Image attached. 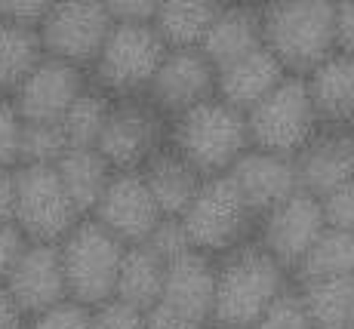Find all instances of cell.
Segmentation results:
<instances>
[{"mask_svg": "<svg viewBox=\"0 0 354 329\" xmlns=\"http://www.w3.org/2000/svg\"><path fill=\"white\" fill-rule=\"evenodd\" d=\"M259 22L262 44L287 74L305 77L336 53V0H265Z\"/></svg>", "mask_w": 354, "mask_h": 329, "instance_id": "1", "label": "cell"}, {"mask_svg": "<svg viewBox=\"0 0 354 329\" xmlns=\"http://www.w3.org/2000/svg\"><path fill=\"white\" fill-rule=\"evenodd\" d=\"M167 145L185 163H192L203 179L222 176L250 148L247 118L219 95H213L169 120Z\"/></svg>", "mask_w": 354, "mask_h": 329, "instance_id": "2", "label": "cell"}, {"mask_svg": "<svg viewBox=\"0 0 354 329\" xmlns=\"http://www.w3.org/2000/svg\"><path fill=\"white\" fill-rule=\"evenodd\" d=\"M281 265L262 246H237L216 265V290L209 323L228 329H250L262 311L287 286Z\"/></svg>", "mask_w": 354, "mask_h": 329, "instance_id": "3", "label": "cell"}, {"mask_svg": "<svg viewBox=\"0 0 354 329\" xmlns=\"http://www.w3.org/2000/svg\"><path fill=\"white\" fill-rule=\"evenodd\" d=\"M243 118H247L250 148H262L283 157H296L321 129L305 77L299 74H287Z\"/></svg>", "mask_w": 354, "mask_h": 329, "instance_id": "4", "label": "cell"}, {"mask_svg": "<svg viewBox=\"0 0 354 329\" xmlns=\"http://www.w3.org/2000/svg\"><path fill=\"white\" fill-rule=\"evenodd\" d=\"M167 44L154 25L145 22H114L102 44L99 56L93 59V84L105 90L111 99L145 95L158 71Z\"/></svg>", "mask_w": 354, "mask_h": 329, "instance_id": "5", "label": "cell"}, {"mask_svg": "<svg viewBox=\"0 0 354 329\" xmlns=\"http://www.w3.org/2000/svg\"><path fill=\"white\" fill-rule=\"evenodd\" d=\"M127 246L93 218L77 222L59 240V258H62L65 290L68 299L80 301L86 308H96L102 301L114 299L118 268Z\"/></svg>", "mask_w": 354, "mask_h": 329, "instance_id": "6", "label": "cell"}, {"mask_svg": "<svg viewBox=\"0 0 354 329\" xmlns=\"http://www.w3.org/2000/svg\"><path fill=\"white\" fill-rule=\"evenodd\" d=\"M179 218L192 240V250L213 256V252H231L243 246L250 225H253V209L243 203L231 179L222 173L207 176L201 182V188L194 191L192 203Z\"/></svg>", "mask_w": 354, "mask_h": 329, "instance_id": "7", "label": "cell"}, {"mask_svg": "<svg viewBox=\"0 0 354 329\" xmlns=\"http://www.w3.org/2000/svg\"><path fill=\"white\" fill-rule=\"evenodd\" d=\"M16 176V200H12V225L31 243H59L77 225L80 212L62 188L56 167L22 163Z\"/></svg>", "mask_w": 354, "mask_h": 329, "instance_id": "8", "label": "cell"}, {"mask_svg": "<svg viewBox=\"0 0 354 329\" xmlns=\"http://www.w3.org/2000/svg\"><path fill=\"white\" fill-rule=\"evenodd\" d=\"M167 135L169 120L145 95H129V99L111 102L96 151L105 157L114 173L142 169L160 148H167Z\"/></svg>", "mask_w": 354, "mask_h": 329, "instance_id": "9", "label": "cell"}, {"mask_svg": "<svg viewBox=\"0 0 354 329\" xmlns=\"http://www.w3.org/2000/svg\"><path fill=\"white\" fill-rule=\"evenodd\" d=\"M111 25L114 22L102 0H56L40 19L37 37L44 56L62 59L86 71L99 56Z\"/></svg>", "mask_w": 354, "mask_h": 329, "instance_id": "10", "label": "cell"}, {"mask_svg": "<svg viewBox=\"0 0 354 329\" xmlns=\"http://www.w3.org/2000/svg\"><path fill=\"white\" fill-rule=\"evenodd\" d=\"M216 95V68L197 46H176L167 50L154 71L151 84L145 90V99L173 120L176 114L201 105Z\"/></svg>", "mask_w": 354, "mask_h": 329, "instance_id": "11", "label": "cell"}, {"mask_svg": "<svg viewBox=\"0 0 354 329\" xmlns=\"http://www.w3.org/2000/svg\"><path fill=\"white\" fill-rule=\"evenodd\" d=\"M326 228L321 197L308 191H292L287 200L265 212L262 222V250L281 265L283 271H296L302 256L311 250L317 234Z\"/></svg>", "mask_w": 354, "mask_h": 329, "instance_id": "12", "label": "cell"}, {"mask_svg": "<svg viewBox=\"0 0 354 329\" xmlns=\"http://www.w3.org/2000/svg\"><path fill=\"white\" fill-rule=\"evenodd\" d=\"M93 212H96V222L102 228L118 237L124 246L145 243L154 225L163 218L139 169L111 173Z\"/></svg>", "mask_w": 354, "mask_h": 329, "instance_id": "13", "label": "cell"}, {"mask_svg": "<svg viewBox=\"0 0 354 329\" xmlns=\"http://www.w3.org/2000/svg\"><path fill=\"white\" fill-rule=\"evenodd\" d=\"M86 86L84 68L68 65L62 59L44 56L37 65L25 74V80L16 86L12 95V108L22 120H37V123H59L68 111L80 90Z\"/></svg>", "mask_w": 354, "mask_h": 329, "instance_id": "14", "label": "cell"}, {"mask_svg": "<svg viewBox=\"0 0 354 329\" xmlns=\"http://www.w3.org/2000/svg\"><path fill=\"white\" fill-rule=\"evenodd\" d=\"M3 286L16 305L22 308L25 317L53 308L56 301L68 299L65 290V274H62V258H59V243H25L19 252L16 265L6 274Z\"/></svg>", "mask_w": 354, "mask_h": 329, "instance_id": "15", "label": "cell"}, {"mask_svg": "<svg viewBox=\"0 0 354 329\" xmlns=\"http://www.w3.org/2000/svg\"><path fill=\"white\" fill-rule=\"evenodd\" d=\"M228 179L243 197L253 216L268 212L281 200H287L292 191H299V176H296V160L283 154H271L262 148H247L228 169Z\"/></svg>", "mask_w": 354, "mask_h": 329, "instance_id": "16", "label": "cell"}, {"mask_svg": "<svg viewBox=\"0 0 354 329\" xmlns=\"http://www.w3.org/2000/svg\"><path fill=\"white\" fill-rule=\"evenodd\" d=\"M299 188L315 197L330 194L342 182L354 179V129L321 126L296 157Z\"/></svg>", "mask_w": 354, "mask_h": 329, "instance_id": "17", "label": "cell"}, {"mask_svg": "<svg viewBox=\"0 0 354 329\" xmlns=\"http://www.w3.org/2000/svg\"><path fill=\"white\" fill-rule=\"evenodd\" d=\"M213 290H216V265L203 252H185L163 265V286L160 305L192 317L194 323H209L213 311Z\"/></svg>", "mask_w": 354, "mask_h": 329, "instance_id": "18", "label": "cell"}, {"mask_svg": "<svg viewBox=\"0 0 354 329\" xmlns=\"http://www.w3.org/2000/svg\"><path fill=\"white\" fill-rule=\"evenodd\" d=\"M283 77H287V68L271 56V50L262 44L256 50H250L247 56L216 68V95L222 102H228L231 108L247 114Z\"/></svg>", "mask_w": 354, "mask_h": 329, "instance_id": "19", "label": "cell"}, {"mask_svg": "<svg viewBox=\"0 0 354 329\" xmlns=\"http://www.w3.org/2000/svg\"><path fill=\"white\" fill-rule=\"evenodd\" d=\"M311 105L321 126L354 129V56L333 53L305 74Z\"/></svg>", "mask_w": 354, "mask_h": 329, "instance_id": "20", "label": "cell"}, {"mask_svg": "<svg viewBox=\"0 0 354 329\" xmlns=\"http://www.w3.org/2000/svg\"><path fill=\"white\" fill-rule=\"evenodd\" d=\"M262 46V22H259V6L225 3L219 16L213 19L209 31L203 34L197 50L209 59L213 68H222L228 62L247 56L250 50Z\"/></svg>", "mask_w": 354, "mask_h": 329, "instance_id": "21", "label": "cell"}, {"mask_svg": "<svg viewBox=\"0 0 354 329\" xmlns=\"http://www.w3.org/2000/svg\"><path fill=\"white\" fill-rule=\"evenodd\" d=\"M139 173H142V179H145L148 191H151L160 216H176V218L185 212L194 191L201 188V182H203V176L197 173L192 163L182 160L169 145L160 148Z\"/></svg>", "mask_w": 354, "mask_h": 329, "instance_id": "22", "label": "cell"}, {"mask_svg": "<svg viewBox=\"0 0 354 329\" xmlns=\"http://www.w3.org/2000/svg\"><path fill=\"white\" fill-rule=\"evenodd\" d=\"M222 6H225V0H160L151 25L167 44V50L201 46L203 34L209 31Z\"/></svg>", "mask_w": 354, "mask_h": 329, "instance_id": "23", "label": "cell"}, {"mask_svg": "<svg viewBox=\"0 0 354 329\" xmlns=\"http://www.w3.org/2000/svg\"><path fill=\"white\" fill-rule=\"evenodd\" d=\"M299 299L315 329H348L354 317V274L299 280Z\"/></svg>", "mask_w": 354, "mask_h": 329, "instance_id": "24", "label": "cell"}, {"mask_svg": "<svg viewBox=\"0 0 354 329\" xmlns=\"http://www.w3.org/2000/svg\"><path fill=\"white\" fill-rule=\"evenodd\" d=\"M56 173L62 179V188L68 191L71 203L84 216L99 203L114 169L108 167V160L96 148H68L56 160Z\"/></svg>", "mask_w": 354, "mask_h": 329, "instance_id": "25", "label": "cell"}, {"mask_svg": "<svg viewBox=\"0 0 354 329\" xmlns=\"http://www.w3.org/2000/svg\"><path fill=\"white\" fill-rule=\"evenodd\" d=\"M163 286V262L148 250L145 243H133L124 250L118 268V283H114V299L127 301V305L148 311L154 301L160 299Z\"/></svg>", "mask_w": 354, "mask_h": 329, "instance_id": "26", "label": "cell"}, {"mask_svg": "<svg viewBox=\"0 0 354 329\" xmlns=\"http://www.w3.org/2000/svg\"><path fill=\"white\" fill-rule=\"evenodd\" d=\"M44 59L37 28L0 19V93H12L37 62Z\"/></svg>", "mask_w": 354, "mask_h": 329, "instance_id": "27", "label": "cell"}, {"mask_svg": "<svg viewBox=\"0 0 354 329\" xmlns=\"http://www.w3.org/2000/svg\"><path fill=\"white\" fill-rule=\"evenodd\" d=\"M111 95L105 90H99L96 84H86L80 90L77 99L68 105V111L62 114L59 126H62L68 148H96L102 126L108 120V111H111Z\"/></svg>", "mask_w": 354, "mask_h": 329, "instance_id": "28", "label": "cell"}, {"mask_svg": "<svg viewBox=\"0 0 354 329\" xmlns=\"http://www.w3.org/2000/svg\"><path fill=\"white\" fill-rule=\"evenodd\" d=\"M354 274V234L339 228H324L311 250L296 265L299 280H315V277H345Z\"/></svg>", "mask_w": 354, "mask_h": 329, "instance_id": "29", "label": "cell"}, {"mask_svg": "<svg viewBox=\"0 0 354 329\" xmlns=\"http://www.w3.org/2000/svg\"><path fill=\"white\" fill-rule=\"evenodd\" d=\"M68 151V139L59 123L22 120V139H19V163L34 167H56V160Z\"/></svg>", "mask_w": 354, "mask_h": 329, "instance_id": "30", "label": "cell"}, {"mask_svg": "<svg viewBox=\"0 0 354 329\" xmlns=\"http://www.w3.org/2000/svg\"><path fill=\"white\" fill-rule=\"evenodd\" d=\"M250 329H315V326H311L308 314H305L299 292L290 290V286H283V290L274 296V301L262 311V317H259Z\"/></svg>", "mask_w": 354, "mask_h": 329, "instance_id": "31", "label": "cell"}, {"mask_svg": "<svg viewBox=\"0 0 354 329\" xmlns=\"http://www.w3.org/2000/svg\"><path fill=\"white\" fill-rule=\"evenodd\" d=\"M145 246L160 258L163 265L173 262V258H179V256H185V252H194L192 240H188L185 228H182V218H176V216H163L160 222L154 225L151 234H148Z\"/></svg>", "mask_w": 354, "mask_h": 329, "instance_id": "32", "label": "cell"}, {"mask_svg": "<svg viewBox=\"0 0 354 329\" xmlns=\"http://www.w3.org/2000/svg\"><path fill=\"white\" fill-rule=\"evenodd\" d=\"M90 317L93 308L80 305L74 299H62L46 311L34 314L28 329H90Z\"/></svg>", "mask_w": 354, "mask_h": 329, "instance_id": "33", "label": "cell"}, {"mask_svg": "<svg viewBox=\"0 0 354 329\" xmlns=\"http://www.w3.org/2000/svg\"><path fill=\"white\" fill-rule=\"evenodd\" d=\"M324 222L326 228H339L354 234V179L342 182L339 188H333L330 194L321 197Z\"/></svg>", "mask_w": 354, "mask_h": 329, "instance_id": "34", "label": "cell"}, {"mask_svg": "<svg viewBox=\"0 0 354 329\" xmlns=\"http://www.w3.org/2000/svg\"><path fill=\"white\" fill-rule=\"evenodd\" d=\"M142 320H145V311L120 299H108L93 308L90 329H142Z\"/></svg>", "mask_w": 354, "mask_h": 329, "instance_id": "35", "label": "cell"}, {"mask_svg": "<svg viewBox=\"0 0 354 329\" xmlns=\"http://www.w3.org/2000/svg\"><path fill=\"white\" fill-rule=\"evenodd\" d=\"M19 139H22V118L10 99L0 95V167L19 163Z\"/></svg>", "mask_w": 354, "mask_h": 329, "instance_id": "36", "label": "cell"}, {"mask_svg": "<svg viewBox=\"0 0 354 329\" xmlns=\"http://www.w3.org/2000/svg\"><path fill=\"white\" fill-rule=\"evenodd\" d=\"M53 3H56V0H0V19H3V22L37 28L40 19L50 12Z\"/></svg>", "mask_w": 354, "mask_h": 329, "instance_id": "37", "label": "cell"}, {"mask_svg": "<svg viewBox=\"0 0 354 329\" xmlns=\"http://www.w3.org/2000/svg\"><path fill=\"white\" fill-rule=\"evenodd\" d=\"M111 22H145L151 25L160 0H102Z\"/></svg>", "mask_w": 354, "mask_h": 329, "instance_id": "38", "label": "cell"}, {"mask_svg": "<svg viewBox=\"0 0 354 329\" xmlns=\"http://www.w3.org/2000/svg\"><path fill=\"white\" fill-rule=\"evenodd\" d=\"M142 329H207V326H203V323H194V320L185 317V314H179V311H173V308H167V305H160V301H154V305L145 311Z\"/></svg>", "mask_w": 354, "mask_h": 329, "instance_id": "39", "label": "cell"}, {"mask_svg": "<svg viewBox=\"0 0 354 329\" xmlns=\"http://www.w3.org/2000/svg\"><path fill=\"white\" fill-rule=\"evenodd\" d=\"M25 234L16 228L12 222H0V283L6 280V274H10V268L16 265L19 252L25 250Z\"/></svg>", "mask_w": 354, "mask_h": 329, "instance_id": "40", "label": "cell"}, {"mask_svg": "<svg viewBox=\"0 0 354 329\" xmlns=\"http://www.w3.org/2000/svg\"><path fill=\"white\" fill-rule=\"evenodd\" d=\"M336 53L354 56V0H336Z\"/></svg>", "mask_w": 354, "mask_h": 329, "instance_id": "41", "label": "cell"}, {"mask_svg": "<svg viewBox=\"0 0 354 329\" xmlns=\"http://www.w3.org/2000/svg\"><path fill=\"white\" fill-rule=\"evenodd\" d=\"M25 326H28V317L16 305V299L10 296V290L0 283V329H25Z\"/></svg>", "mask_w": 354, "mask_h": 329, "instance_id": "42", "label": "cell"}, {"mask_svg": "<svg viewBox=\"0 0 354 329\" xmlns=\"http://www.w3.org/2000/svg\"><path fill=\"white\" fill-rule=\"evenodd\" d=\"M12 200H16V176L10 167H0V222H12Z\"/></svg>", "mask_w": 354, "mask_h": 329, "instance_id": "43", "label": "cell"}, {"mask_svg": "<svg viewBox=\"0 0 354 329\" xmlns=\"http://www.w3.org/2000/svg\"><path fill=\"white\" fill-rule=\"evenodd\" d=\"M225 3H243V6H262L265 0H225Z\"/></svg>", "mask_w": 354, "mask_h": 329, "instance_id": "44", "label": "cell"}, {"mask_svg": "<svg viewBox=\"0 0 354 329\" xmlns=\"http://www.w3.org/2000/svg\"><path fill=\"white\" fill-rule=\"evenodd\" d=\"M213 329H228V326H213Z\"/></svg>", "mask_w": 354, "mask_h": 329, "instance_id": "45", "label": "cell"}, {"mask_svg": "<svg viewBox=\"0 0 354 329\" xmlns=\"http://www.w3.org/2000/svg\"><path fill=\"white\" fill-rule=\"evenodd\" d=\"M348 329H354V317H351V326H348Z\"/></svg>", "mask_w": 354, "mask_h": 329, "instance_id": "46", "label": "cell"}, {"mask_svg": "<svg viewBox=\"0 0 354 329\" xmlns=\"http://www.w3.org/2000/svg\"><path fill=\"white\" fill-rule=\"evenodd\" d=\"M0 95H3V93H0Z\"/></svg>", "mask_w": 354, "mask_h": 329, "instance_id": "47", "label": "cell"}, {"mask_svg": "<svg viewBox=\"0 0 354 329\" xmlns=\"http://www.w3.org/2000/svg\"><path fill=\"white\" fill-rule=\"evenodd\" d=\"M25 329H28V326H25Z\"/></svg>", "mask_w": 354, "mask_h": 329, "instance_id": "48", "label": "cell"}]
</instances>
